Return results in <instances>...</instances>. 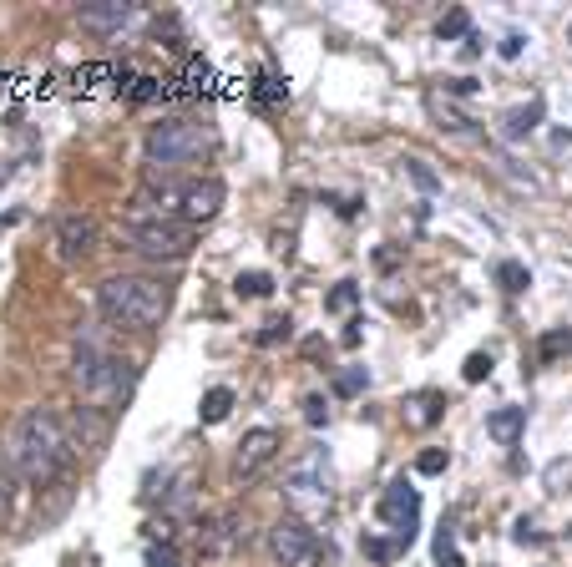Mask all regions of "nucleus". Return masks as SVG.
I'll use <instances>...</instances> for the list:
<instances>
[{
    "label": "nucleus",
    "mask_w": 572,
    "mask_h": 567,
    "mask_svg": "<svg viewBox=\"0 0 572 567\" xmlns=\"http://www.w3.org/2000/svg\"><path fill=\"white\" fill-rule=\"evenodd\" d=\"M446 461H451V456H446L441 446H431V451H421V456H416V471H421V476H441V471H446Z\"/></svg>",
    "instance_id": "obj_28"
},
{
    "label": "nucleus",
    "mask_w": 572,
    "mask_h": 567,
    "mask_svg": "<svg viewBox=\"0 0 572 567\" xmlns=\"http://www.w3.org/2000/svg\"><path fill=\"white\" fill-rule=\"evenodd\" d=\"M147 567H183V557H178L173 542H152L147 547Z\"/></svg>",
    "instance_id": "obj_27"
},
{
    "label": "nucleus",
    "mask_w": 572,
    "mask_h": 567,
    "mask_svg": "<svg viewBox=\"0 0 572 567\" xmlns=\"http://www.w3.org/2000/svg\"><path fill=\"white\" fill-rule=\"evenodd\" d=\"M365 385H370V370H365V365H350V370H340V375H335V395H345V400H350V395H360Z\"/></svg>",
    "instance_id": "obj_22"
},
{
    "label": "nucleus",
    "mask_w": 572,
    "mask_h": 567,
    "mask_svg": "<svg viewBox=\"0 0 572 567\" xmlns=\"http://www.w3.org/2000/svg\"><path fill=\"white\" fill-rule=\"evenodd\" d=\"M223 198H228V188L218 178H193V183L178 188V213L188 223H208V218L223 213Z\"/></svg>",
    "instance_id": "obj_11"
},
{
    "label": "nucleus",
    "mask_w": 572,
    "mask_h": 567,
    "mask_svg": "<svg viewBox=\"0 0 572 567\" xmlns=\"http://www.w3.org/2000/svg\"><path fill=\"white\" fill-rule=\"evenodd\" d=\"M304 421H309V426L330 421V405H324V395H304Z\"/></svg>",
    "instance_id": "obj_30"
},
{
    "label": "nucleus",
    "mask_w": 572,
    "mask_h": 567,
    "mask_svg": "<svg viewBox=\"0 0 572 567\" xmlns=\"http://www.w3.org/2000/svg\"><path fill=\"white\" fill-rule=\"evenodd\" d=\"M355 299H360V284H350V279H345V284H335L330 294H324V309H335V314H340V309H350Z\"/></svg>",
    "instance_id": "obj_25"
},
{
    "label": "nucleus",
    "mask_w": 572,
    "mask_h": 567,
    "mask_svg": "<svg viewBox=\"0 0 572 567\" xmlns=\"http://www.w3.org/2000/svg\"><path fill=\"white\" fill-rule=\"evenodd\" d=\"M522 431H527V411H522V405H502V411L486 416V436H492L497 446H517Z\"/></svg>",
    "instance_id": "obj_13"
},
{
    "label": "nucleus",
    "mask_w": 572,
    "mask_h": 567,
    "mask_svg": "<svg viewBox=\"0 0 572 567\" xmlns=\"http://www.w3.org/2000/svg\"><path fill=\"white\" fill-rule=\"evenodd\" d=\"M405 173H411V178H416V188H426V193H436V173H431V168H421V162H416V157H405Z\"/></svg>",
    "instance_id": "obj_31"
},
{
    "label": "nucleus",
    "mask_w": 572,
    "mask_h": 567,
    "mask_svg": "<svg viewBox=\"0 0 572 567\" xmlns=\"http://www.w3.org/2000/svg\"><path fill=\"white\" fill-rule=\"evenodd\" d=\"M6 456H11V466H16L21 481H31V486H51V481H61V471H66L71 431H66V421H61L56 411L36 405V411H26V416L11 426Z\"/></svg>",
    "instance_id": "obj_1"
},
{
    "label": "nucleus",
    "mask_w": 572,
    "mask_h": 567,
    "mask_svg": "<svg viewBox=\"0 0 572 567\" xmlns=\"http://www.w3.org/2000/svg\"><path fill=\"white\" fill-rule=\"evenodd\" d=\"M228 411H233V390L228 385H213L203 395V405H198V421L203 426H218V421H228Z\"/></svg>",
    "instance_id": "obj_16"
},
{
    "label": "nucleus",
    "mask_w": 572,
    "mask_h": 567,
    "mask_svg": "<svg viewBox=\"0 0 572 567\" xmlns=\"http://www.w3.org/2000/svg\"><path fill=\"white\" fill-rule=\"evenodd\" d=\"M461 375L476 385V380H486V375H492V355H486V350H476V355H466V365H461Z\"/></svg>",
    "instance_id": "obj_29"
},
{
    "label": "nucleus",
    "mask_w": 572,
    "mask_h": 567,
    "mask_svg": "<svg viewBox=\"0 0 572 567\" xmlns=\"http://www.w3.org/2000/svg\"><path fill=\"white\" fill-rule=\"evenodd\" d=\"M426 107H431V117H436V127H441V132H471V117H466V112H456L441 92H431V97H426Z\"/></svg>",
    "instance_id": "obj_17"
},
{
    "label": "nucleus",
    "mask_w": 572,
    "mask_h": 567,
    "mask_svg": "<svg viewBox=\"0 0 572 567\" xmlns=\"http://www.w3.org/2000/svg\"><path fill=\"white\" fill-rule=\"evenodd\" d=\"M97 243H102V228H97L92 213H61V218H56V254H61L66 264L92 259Z\"/></svg>",
    "instance_id": "obj_9"
},
{
    "label": "nucleus",
    "mask_w": 572,
    "mask_h": 567,
    "mask_svg": "<svg viewBox=\"0 0 572 567\" xmlns=\"http://www.w3.org/2000/svg\"><path fill=\"white\" fill-rule=\"evenodd\" d=\"M127 249H137L142 259H157V264H178L193 254V228L173 223V218H142L127 228Z\"/></svg>",
    "instance_id": "obj_5"
},
{
    "label": "nucleus",
    "mask_w": 572,
    "mask_h": 567,
    "mask_svg": "<svg viewBox=\"0 0 572 567\" xmlns=\"http://www.w3.org/2000/svg\"><path fill=\"white\" fill-rule=\"evenodd\" d=\"M436 36H441V41H456V36H471V16H466V11H451V16H441V26H436Z\"/></svg>",
    "instance_id": "obj_24"
},
{
    "label": "nucleus",
    "mask_w": 572,
    "mask_h": 567,
    "mask_svg": "<svg viewBox=\"0 0 572 567\" xmlns=\"http://www.w3.org/2000/svg\"><path fill=\"white\" fill-rule=\"evenodd\" d=\"M97 304L117 330H157L162 314H168V289L157 279H142V274H112L102 284Z\"/></svg>",
    "instance_id": "obj_3"
},
{
    "label": "nucleus",
    "mask_w": 572,
    "mask_h": 567,
    "mask_svg": "<svg viewBox=\"0 0 572 567\" xmlns=\"http://www.w3.org/2000/svg\"><path fill=\"white\" fill-rule=\"evenodd\" d=\"M416 517H421V492H416V486L405 481V476L390 481L385 497H380V522L395 532V547H400V552L416 542Z\"/></svg>",
    "instance_id": "obj_8"
},
{
    "label": "nucleus",
    "mask_w": 572,
    "mask_h": 567,
    "mask_svg": "<svg viewBox=\"0 0 572 567\" xmlns=\"http://www.w3.org/2000/svg\"><path fill=\"white\" fill-rule=\"evenodd\" d=\"M436 562H441V567H466V557H461L456 542H451V527H441V537H436Z\"/></svg>",
    "instance_id": "obj_26"
},
{
    "label": "nucleus",
    "mask_w": 572,
    "mask_h": 567,
    "mask_svg": "<svg viewBox=\"0 0 572 567\" xmlns=\"http://www.w3.org/2000/svg\"><path fill=\"white\" fill-rule=\"evenodd\" d=\"M502 56H507V61H512V56H522V36H517V31H512V36H502Z\"/></svg>",
    "instance_id": "obj_34"
},
{
    "label": "nucleus",
    "mask_w": 572,
    "mask_h": 567,
    "mask_svg": "<svg viewBox=\"0 0 572 567\" xmlns=\"http://www.w3.org/2000/svg\"><path fill=\"white\" fill-rule=\"evenodd\" d=\"M233 294H238V299H269V294H274V274H264V269L238 274V279H233Z\"/></svg>",
    "instance_id": "obj_19"
},
{
    "label": "nucleus",
    "mask_w": 572,
    "mask_h": 567,
    "mask_svg": "<svg viewBox=\"0 0 572 567\" xmlns=\"http://www.w3.org/2000/svg\"><path fill=\"white\" fill-rule=\"evenodd\" d=\"M497 284H502L507 294H522V289L532 284V274H527L517 259H502V264H497Z\"/></svg>",
    "instance_id": "obj_21"
},
{
    "label": "nucleus",
    "mask_w": 572,
    "mask_h": 567,
    "mask_svg": "<svg viewBox=\"0 0 572 567\" xmlns=\"http://www.w3.org/2000/svg\"><path fill=\"white\" fill-rule=\"evenodd\" d=\"M537 355H542V365L567 360V355H572V330H547V335H542V345H537Z\"/></svg>",
    "instance_id": "obj_20"
},
{
    "label": "nucleus",
    "mask_w": 572,
    "mask_h": 567,
    "mask_svg": "<svg viewBox=\"0 0 572 567\" xmlns=\"http://www.w3.org/2000/svg\"><path fill=\"white\" fill-rule=\"evenodd\" d=\"M16 466H11V456L0 451V512H11V502H16Z\"/></svg>",
    "instance_id": "obj_23"
},
{
    "label": "nucleus",
    "mask_w": 572,
    "mask_h": 567,
    "mask_svg": "<svg viewBox=\"0 0 572 567\" xmlns=\"http://www.w3.org/2000/svg\"><path fill=\"white\" fill-rule=\"evenodd\" d=\"M289 340V319H269V330H259V345H279Z\"/></svg>",
    "instance_id": "obj_33"
},
{
    "label": "nucleus",
    "mask_w": 572,
    "mask_h": 567,
    "mask_svg": "<svg viewBox=\"0 0 572 567\" xmlns=\"http://www.w3.org/2000/svg\"><path fill=\"white\" fill-rule=\"evenodd\" d=\"M400 547L395 542H385V537H365V557H375V562H390Z\"/></svg>",
    "instance_id": "obj_32"
},
{
    "label": "nucleus",
    "mask_w": 572,
    "mask_h": 567,
    "mask_svg": "<svg viewBox=\"0 0 572 567\" xmlns=\"http://www.w3.org/2000/svg\"><path fill=\"white\" fill-rule=\"evenodd\" d=\"M284 497H289L294 512H324V507H330V471H324V456L319 451H309V456L294 461V471L284 481Z\"/></svg>",
    "instance_id": "obj_6"
},
{
    "label": "nucleus",
    "mask_w": 572,
    "mask_h": 567,
    "mask_svg": "<svg viewBox=\"0 0 572 567\" xmlns=\"http://www.w3.org/2000/svg\"><path fill=\"white\" fill-rule=\"evenodd\" d=\"M127 21H132L127 0H112V6H81V26L87 31H122Z\"/></svg>",
    "instance_id": "obj_14"
},
{
    "label": "nucleus",
    "mask_w": 572,
    "mask_h": 567,
    "mask_svg": "<svg viewBox=\"0 0 572 567\" xmlns=\"http://www.w3.org/2000/svg\"><path fill=\"white\" fill-rule=\"evenodd\" d=\"M243 542H249V527H243V517H238V512H218V517L198 532L203 557H228V552H238Z\"/></svg>",
    "instance_id": "obj_12"
},
{
    "label": "nucleus",
    "mask_w": 572,
    "mask_h": 567,
    "mask_svg": "<svg viewBox=\"0 0 572 567\" xmlns=\"http://www.w3.org/2000/svg\"><path fill=\"white\" fill-rule=\"evenodd\" d=\"M537 122H542V102H527V107H512L502 117V132L507 137H527V132H537Z\"/></svg>",
    "instance_id": "obj_18"
},
{
    "label": "nucleus",
    "mask_w": 572,
    "mask_h": 567,
    "mask_svg": "<svg viewBox=\"0 0 572 567\" xmlns=\"http://www.w3.org/2000/svg\"><path fill=\"white\" fill-rule=\"evenodd\" d=\"M269 552H274L279 567H319V562H324L319 537H314L299 517H284V522L269 527Z\"/></svg>",
    "instance_id": "obj_7"
},
{
    "label": "nucleus",
    "mask_w": 572,
    "mask_h": 567,
    "mask_svg": "<svg viewBox=\"0 0 572 567\" xmlns=\"http://www.w3.org/2000/svg\"><path fill=\"white\" fill-rule=\"evenodd\" d=\"M441 416H446V395H441V390H421V395H411V411H405V421H411L416 431L436 426Z\"/></svg>",
    "instance_id": "obj_15"
},
{
    "label": "nucleus",
    "mask_w": 572,
    "mask_h": 567,
    "mask_svg": "<svg viewBox=\"0 0 572 567\" xmlns=\"http://www.w3.org/2000/svg\"><path fill=\"white\" fill-rule=\"evenodd\" d=\"M279 446H284V441H279V431H269V426L249 431V436L238 441V451H233V476H238V481H254V476H259V471L279 456Z\"/></svg>",
    "instance_id": "obj_10"
},
{
    "label": "nucleus",
    "mask_w": 572,
    "mask_h": 567,
    "mask_svg": "<svg viewBox=\"0 0 572 567\" xmlns=\"http://www.w3.org/2000/svg\"><path fill=\"white\" fill-rule=\"evenodd\" d=\"M213 147L208 127L203 122H188V117H168V122H157L147 132V162H152V173H183L188 162H198L203 152Z\"/></svg>",
    "instance_id": "obj_4"
},
{
    "label": "nucleus",
    "mask_w": 572,
    "mask_h": 567,
    "mask_svg": "<svg viewBox=\"0 0 572 567\" xmlns=\"http://www.w3.org/2000/svg\"><path fill=\"white\" fill-rule=\"evenodd\" d=\"M76 385H81V395L92 400V411L112 416V411H122V405H127V395L137 385V365L122 360V355H112L102 345V335L87 330V335L76 340Z\"/></svg>",
    "instance_id": "obj_2"
}]
</instances>
